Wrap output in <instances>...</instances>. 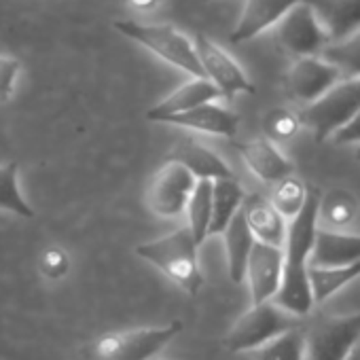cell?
<instances>
[{
  "label": "cell",
  "instance_id": "cell-1",
  "mask_svg": "<svg viewBox=\"0 0 360 360\" xmlns=\"http://www.w3.org/2000/svg\"><path fill=\"white\" fill-rule=\"evenodd\" d=\"M320 191L316 187H307V198L301 212L286 223V240H284V267L282 282L271 299L280 309L295 318H303L311 314L314 299L309 288V255L314 248L316 231H318V210H320Z\"/></svg>",
  "mask_w": 360,
  "mask_h": 360
},
{
  "label": "cell",
  "instance_id": "cell-2",
  "mask_svg": "<svg viewBox=\"0 0 360 360\" xmlns=\"http://www.w3.org/2000/svg\"><path fill=\"white\" fill-rule=\"evenodd\" d=\"M198 248L200 246L195 244L189 227H180L159 240L138 244L136 255L161 269L172 282L195 297L204 286V276L198 263Z\"/></svg>",
  "mask_w": 360,
  "mask_h": 360
},
{
  "label": "cell",
  "instance_id": "cell-3",
  "mask_svg": "<svg viewBox=\"0 0 360 360\" xmlns=\"http://www.w3.org/2000/svg\"><path fill=\"white\" fill-rule=\"evenodd\" d=\"M180 330L183 322L174 320L165 326H142L123 333H106L85 347L87 360H150Z\"/></svg>",
  "mask_w": 360,
  "mask_h": 360
},
{
  "label": "cell",
  "instance_id": "cell-4",
  "mask_svg": "<svg viewBox=\"0 0 360 360\" xmlns=\"http://www.w3.org/2000/svg\"><path fill=\"white\" fill-rule=\"evenodd\" d=\"M115 30L121 32L123 37L136 41L163 62L180 68L183 72L191 75L193 79H206L202 72V66L198 62L193 43L183 34L178 32L174 26L167 24H140L134 20H117L112 22Z\"/></svg>",
  "mask_w": 360,
  "mask_h": 360
},
{
  "label": "cell",
  "instance_id": "cell-5",
  "mask_svg": "<svg viewBox=\"0 0 360 360\" xmlns=\"http://www.w3.org/2000/svg\"><path fill=\"white\" fill-rule=\"evenodd\" d=\"M360 110V79H341L322 98L307 104L301 112V125L309 127L316 142H326L345 127Z\"/></svg>",
  "mask_w": 360,
  "mask_h": 360
},
{
  "label": "cell",
  "instance_id": "cell-6",
  "mask_svg": "<svg viewBox=\"0 0 360 360\" xmlns=\"http://www.w3.org/2000/svg\"><path fill=\"white\" fill-rule=\"evenodd\" d=\"M299 326V318L280 309L274 301L252 305L246 314L238 318L233 328L225 337V347L229 352H250L280 337L282 333Z\"/></svg>",
  "mask_w": 360,
  "mask_h": 360
},
{
  "label": "cell",
  "instance_id": "cell-7",
  "mask_svg": "<svg viewBox=\"0 0 360 360\" xmlns=\"http://www.w3.org/2000/svg\"><path fill=\"white\" fill-rule=\"evenodd\" d=\"M305 360H345L360 341V311L349 316H320L307 328Z\"/></svg>",
  "mask_w": 360,
  "mask_h": 360
},
{
  "label": "cell",
  "instance_id": "cell-8",
  "mask_svg": "<svg viewBox=\"0 0 360 360\" xmlns=\"http://www.w3.org/2000/svg\"><path fill=\"white\" fill-rule=\"evenodd\" d=\"M193 49L198 56V62L202 66L204 77L221 91L223 98L231 100L238 94H255V85L242 70V66L214 41H210L206 34L198 32L193 41Z\"/></svg>",
  "mask_w": 360,
  "mask_h": 360
},
{
  "label": "cell",
  "instance_id": "cell-9",
  "mask_svg": "<svg viewBox=\"0 0 360 360\" xmlns=\"http://www.w3.org/2000/svg\"><path fill=\"white\" fill-rule=\"evenodd\" d=\"M195 183L198 180L187 167L174 161H165V165L155 174L146 193V204L150 212L163 219L180 217L187 210Z\"/></svg>",
  "mask_w": 360,
  "mask_h": 360
},
{
  "label": "cell",
  "instance_id": "cell-10",
  "mask_svg": "<svg viewBox=\"0 0 360 360\" xmlns=\"http://www.w3.org/2000/svg\"><path fill=\"white\" fill-rule=\"evenodd\" d=\"M276 41L295 58H311L328 45L318 18L303 0L276 24Z\"/></svg>",
  "mask_w": 360,
  "mask_h": 360
},
{
  "label": "cell",
  "instance_id": "cell-11",
  "mask_svg": "<svg viewBox=\"0 0 360 360\" xmlns=\"http://www.w3.org/2000/svg\"><path fill=\"white\" fill-rule=\"evenodd\" d=\"M341 81V75L322 58H297L286 72V91L299 104H311L322 98L335 83Z\"/></svg>",
  "mask_w": 360,
  "mask_h": 360
},
{
  "label": "cell",
  "instance_id": "cell-12",
  "mask_svg": "<svg viewBox=\"0 0 360 360\" xmlns=\"http://www.w3.org/2000/svg\"><path fill=\"white\" fill-rule=\"evenodd\" d=\"M282 267H284L282 248L255 242L250 257H248V265H246V278L250 284L252 305L267 303L276 297L280 282H282Z\"/></svg>",
  "mask_w": 360,
  "mask_h": 360
},
{
  "label": "cell",
  "instance_id": "cell-13",
  "mask_svg": "<svg viewBox=\"0 0 360 360\" xmlns=\"http://www.w3.org/2000/svg\"><path fill=\"white\" fill-rule=\"evenodd\" d=\"M238 150L248 165V169L265 185H276L280 180L292 176V161L267 138H255L248 142H240Z\"/></svg>",
  "mask_w": 360,
  "mask_h": 360
},
{
  "label": "cell",
  "instance_id": "cell-14",
  "mask_svg": "<svg viewBox=\"0 0 360 360\" xmlns=\"http://www.w3.org/2000/svg\"><path fill=\"white\" fill-rule=\"evenodd\" d=\"M299 3L301 0H246L229 41L236 45L246 43L265 30L276 28V24Z\"/></svg>",
  "mask_w": 360,
  "mask_h": 360
},
{
  "label": "cell",
  "instance_id": "cell-15",
  "mask_svg": "<svg viewBox=\"0 0 360 360\" xmlns=\"http://www.w3.org/2000/svg\"><path fill=\"white\" fill-rule=\"evenodd\" d=\"M318 18L328 45L360 30V0H303Z\"/></svg>",
  "mask_w": 360,
  "mask_h": 360
},
{
  "label": "cell",
  "instance_id": "cell-16",
  "mask_svg": "<svg viewBox=\"0 0 360 360\" xmlns=\"http://www.w3.org/2000/svg\"><path fill=\"white\" fill-rule=\"evenodd\" d=\"M167 161L187 167L195 180H210V183H214V180H223V178H236V174L231 172V167L223 157H219L212 148L191 138L178 142L169 150Z\"/></svg>",
  "mask_w": 360,
  "mask_h": 360
},
{
  "label": "cell",
  "instance_id": "cell-17",
  "mask_svg": "<svg viewBox=\"0 0 360 360\" xmlns=\"http://www.w3.org/2000/svg\"><path fill=\"white\" fill-rule=\"evenodd\" d=\"M360 261V236L333 231L318 227L314 248L309 255V267H345Z\"/></svg>",
  "mask_w": 360,
  "mask_h": 360
},
{
  "label": "cell",
  "instance_id": "cell-18",
  "mask_svg": "<svg viewBox=\"0 0 360 360\" xmlns=\"http://www.w3.org/2000/svg\"><path fill=\"white\" fill-rule=\"evenodd\" d=\"M221 96V91L208 81V79H191L187 83H183L178 89H174L167 98H163L159 104H155L146 117L150 121H165L172 115H180V112H187L193 110L202 104H210L217 102Z\"/></svg>",
  "mask_w": 360,
  "mask_h": 360
},
{
  "label": "cell",
  "instance_id": "cell-19",
  "mask_svg": "<svg viewBox=\"0 0 360 360\" xmlns=\"http://www.w3.org/2000/svg\"><path fill=\"white\" fill-rule=\"evenodd\" d=\"M163 123H172L178 127L195 129L202 134H212V136H223V138H233L240 127V115L233 112L231 108L219 106L214 102L202 104L193 110L180 112L167 117Z\"/></svg>",
  "mask_w": 360,
  "mask_h": 360
},
{
  "label": "cell",
  "instance_id": "cell-20",
  "mask_svg": "<svg viewBox=\"0 0 360 360\" xmlns=\"http://www.w3.org/2000/svg\"><path fill=\"white\" fill-rule=\"evenodd\" d=\"M242 214L246 219V225L257 242L269 244V246H284L286 240V221L280 217V212L271 206V202L259 193L246 195L242 204Z\"/></svg>",
  "mask_w": 360,
  "mask_h": 360
},
{
  "label": "cell",
  "instance_id": "cell-21",
  "mask_svg": "<svg viewBox=\"0 0 360 360\" xmlns=\"http://www.w3.org/2000/svg\"><path fill=\"white\" fill-rule=\"evenodd\" d=\"M223 240H225V252H227V269H229V278L233 284H242L246 278V265H248V257L250 250L255 246V238L246 225V219L240 212L231 219V223L225 227L223 231Z\"/></svg>",
  "mask_w": 360,
  "mask_h": 360
},
{
  "label": "cell",
  "instance_id": "cell-22",
  "mask_svg": "<svg viewBox=\"0 0 360 360\" xmlns=\"http://www.w3.org/2000/svg\"><path fill=\"white\" fill-rule=\"evenodd\" d=\"M244 189L236 178H223L212 183V221L208 229V238L223 233L231 219L240 212L244 204Z\"/></svg>",
  "mask_w": 360,
  "mask_h": 360
},
{
  "label": "cell",
  "instance_id": "cell-23",
  "mask_svg": "<svg viewBox=\"0 0 360 360\" xmlns=\"http://www.w3.org/2000/svg\"><path fill=\"white\" fill-rule=\"evenodd\" d=\"M307 278H309V288H311L314 305H320V303L328 301L335 292H339L345 284H349L356 278H360V261L354 263V265L330 267V269L309 267L307 269Z\"/></svg>",
  "mask_w": 360,
  "mask_h": 360
},
{
  "label": "cell",
  "instance_id": "cell-24",
  "mask_svg": "<svg viewBox=\"0 0 360 360\" xmlns=\"http://www.w3.org/2000/svg\"><path fill=\"white\" fill-rule=\"evenodd\" d=\"M185 212L189 219L187 227L193 233L195 244L202 246L208 238V229L212 221V183L210 180H198Z\"/></svg>",
  "mask_w": 360,
  "mask_h": 360
},
{
  "label": "cell",
  "instance_id": "cell-25",
  "mask_svg": "<svg viewBox=\"0 0 360 360\" xmlns=\"http://www.w3.org/2000/svg\"><path fill=\"white\" fill-rule=\"evenodd\" d=\"M356 214H358V202H356L354 195H349L343 189H337V191L328 193L324 200L320 198L318 221L330 225L333 231H339V229L352 225Z\"/></svg>",
  "mask_w": 360,
  "mask_h": 360
},
{
  "label": "cell",
  "instance_id": "cell-26",
  "mask_svg": "<svg viewBox=\"0 0 360 360\" xmlns=\"http://www.w3.org/2000/svg\"><path fill=\"white\" fill-rule=\"evenodd\" d=\"M18 176H20V165L15 161L0 165V210H7L24 219H34L32 206L24 200L20 191Z\"/></svg>",
  "mask_w": 360,
  "mask_h": 360
},
{
  "label": "cell",
  "instance_id": "cell-27",
  "mask_svg": "<svg viewBox=\"0 0 360 360\" xmlns=\"http://www.w3.org/2000/svg\"><path fill=\"white\" fill-rule=\"evenodd\" d=\"M322 60L335 66L341 77L360 79V30L339 43L326 45Z\"/></svg>",
  "mask_w": 360,
  "mask_h": 360
},
{
  "label": "cell",
  "instance_id": "cell-28",
  "mask_svg": "<svg viewBox=\"0 0 360 360\" xmlns=\"http://www.w3.org/2000/svg\"><path fill=\"white\" fill-rule=\"evenodd\" d=\"M305 198H307V185L297 176H288L274 185V193L269 202L284 221H292L301 212Z\"/></svg>",
  "mask_w": 360,
  "mask_h": 360
},
{
  "label": "cell",
  "instance_id": "cell-29",
  "mask_svg": "<svg viewBox=\"0 0 360 360\" xmlns=\"http://www.w3.org/2000/svg\"><path fill=\"white\" fill-rule=\"evenodd\" d=\"M257 360H305V335L295 326L257 349Z\"/></svg>",
  "mask_w": 360,
  "mask_h": 360
},
{
  "label": "cell",
  "instance_id": "cell-30",
  "mask_svg": "<svg viewBox=\"0 0 360 360\" xmlns=\"http://www.w3.org/2000/svg\"><path fill=\"white\" fill-rule=\"evenodd\" d=\"M263 129H265V138L276 144L295 138L301 129V119L290 108H274L265 115Z\"/></svg>",
  "mask_w": 360,
  "mask_h": 360
},
{
  "label": "cell",
  "instance_id": "cell-31",
  "mask_svg": "<svg viewBox=\"0 0 360 360\" xmlns=\"http://www.w3.org/2000/svg\"><path fill=\"white\" fill-rule=\"evenodd\" d=\"M39 269L47 280H62L70 271V257L64 248L51 246L41 255Z\"/></svg>",
  "mask_w": 360,
  "mask_h": 360
},
{
  "label": "cell",
  "instance_id": "cell-32",
  "mask_svg": "<svg viewBox=\"0 0 360 360\" xmlns=\"http://www.w3.org/2000/svg\"><path fill=\"white\" fill-rule=\"evenodd\" d=\"M20 68V60L11 56H0V102L11 100Z\"/></svg>",
  "mask_w": 360,
  "mask_h": 360
},
{
  "label": "cell",
  "instance_id": "cell-33",
  "mask_svg": "<svg viewBox=\"0 0 360 360\" xmlns=\"http://www.w3.org/2000/svg\"><path fill=\"white\" fill-rule=\"evenodd\" d=\"M335 144H360V110L354 115V119L341 127L335 136H333Z\"/></svg>",
  "mask_w": 360,
  "mask_h": 360
},
{
  "label": "cell",
  "instance_id": "cell-34",
  "mask_svg": "<svg viewBox=\"0 0 360 360\" xmlns=\"http://www.w3.org/2000/svg\"><path fill=\"white\" fill-rule=\"evenodd\" d=\"M131 3V7H136V9H153V7H157L161 0H129Z\"/></svg>",
  "mask_w": 360,
  "mask_h": 360
},
{
  "label": "cell",
  "instance_id": "cell-35",
  "mask_svg": "<svg viewBox=\"0 0 360 360\" xmlns=\"http://www.w3.org/2000/svg\"><path fill=\"white\" fill-rule=\"evenodd\" d=\"M345 360H360V341L349 349V354L345 356Z\"/></svg>",
  "mask_w": 360,
  "mask_h": 360
},
{
  "label": "cell",
  "instance_id": "cell-36",
  "mask_svg": "<svg viewBox=\"0 0 360 360\" xmlns=\"http://www.w3.org/2000/svg\"><path fill=\"white\" fill-rule=\"evenodd\" d=\"M356 159H358V161H360V144H358V146H356Z\"/></svg>",
  "mask_w": 360,
  "mask_h": 360
},
{
  "label": "cell",
  "instance_id": "cell-37",
  "mask_svg": "<svg viewBox=\"0 0 360 360\" xmlns=\"http://www.w3.org/2000/svg\"><path fill=\"white\" fill-rule=\"evenodd\" d=\"M204 3H212V0H204Z\"/></svg>",
  "mask_w": 360,
  "mask_h": 360
}]
</instances>
